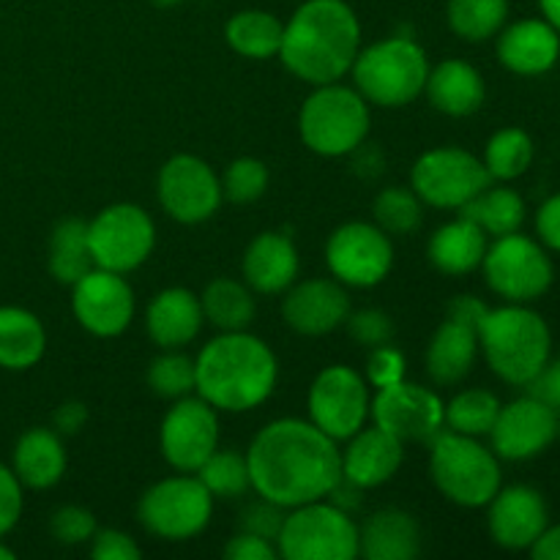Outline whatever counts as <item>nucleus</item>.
<instances>
[{
    "label": "nucleus",
    "instance_id": "f3484780",
    "mask_svg": "<svg viewBox=\"0 0 560 560\" xmlns=\"http://www.w3.org/2000/svg\"><path fill=\"white\" fill-rule=\"evenodd\" d=\"M370 419L402 443H430L438 432H443V399L421 383L399 381L377 388Z\"/></svg>",
    "mask_w": 560,
    "mask_h": 560
},
{
    "label": "nucleus",
    "instance_id": "4be33fe9",
    "mask_svg": "<svg viewBox=\"0 0 560 560\" xmlns=\"http://www.w3.org/2000/svg\"><path fill=\"white\" fill-rule=\"evenodd\" d=\"M405 459V443L388 435L381 427H361L353 438H348V448L342 452V479L359 490H375L388 485L399 474Z\"/></svg>",
    "mask_w": 560,
    "mask_h": 560
},
{
    "label": "nucleus",
    "instance_id": "f8f14e48",
    "mask_svg": "<svg viewBox=\"0 0 560 560\" xmlns=\"http://www.w3.org/2000/svg\"><path fill=\"white\" fill-rule=\"evenodd\" d=\"M492 184L485 162L476 153L457 145L432 148L416 159L410 170V189L424 206L441 211H459L479 191Z\"/></svg>",
    "mask_w": 560,
    "mask_h": 560
},
{
    "label": "nucleus",
    "instance_id": "bb28decb",
    "mask_svg": "<svg viewBox=\"0 0 560 560\" xmlns=\"http://www.w3.org/2000/svg\"><path fill=\"white\" fill-rule=\"evenodd\" d=\"M424 93L438 113L452 115V118H468V115L479 113L485 104L487 85L474 63L446 58L430 69Z\"/></svg>",
    "mask_w": 560,
    "mask_h": 560
},
{
    "label": "nucleus",
    "instance_id": "603ef678",
    "mask_svg": "<svg viewBox=\"0 0 560 560\" xmlns=\"http://www.w3.org/2000/svg\"><path fill=\"white\" fill-rule=\"evenodd\" d=\"M536 233L547 249L560 252V195H552L550 200L541 202L536 211Z\"/></svg>",
    "mask_w": 560,
    "mask_h": 560
},
{
    "label": "nucleus",
    "instance_id": "9d476101",
    "mask_svg": "<svg viewBox=\"0 0 560 560\" xmlns=\"http://www.w3.org/2000/svg\"><path fill=\"white\" fill-rule=\"evenodd\" d=\"M481 268H485V279L492 293L501 295L509 304H530L541 299L556 279V268L545 246L520 230L501 235L495 244L487 246Z\"/></svg>",
    "mask_w": 560,
    "mask_h": 560
},
{
    "label": "nucleus",
    "instance_id": "9b49d317",
    "mask_svg": "<svg viewBox=\"0 0 560 560\" xmlns=\"http://www.w3.org/2000/svg\"><path fill=\"white\" fill-rule=\"evenodd\" d=\"M88 246L93 266L126 277L151 257L156 246V224L145 208L135 202H115L88 222Z\"/></svg>",
    "mask_w": 560,
    "mask_h": 560
},
{
    "label": "nucleus",
    "instance_id": "3c124183",
    "mask_svg": "<svg viewBox=\"0 0 560 560\" xmlns=\"http://www.w3.org/2000/svg\"><path fill=\"white\" fill-rule=\"evenodd\" d=\"M525 388H528L530 397L541 399V402L550 405L556 413H560V359L547 361V364L541 366L539 375H536Z\"/></svg>",
    "mask_w": 560,
    "mask_h": 560
},
{
    "label": "nucleus",
    "instance_id": "13d9d810",
    "mask_svg": "<svg viewBox=\"0 0 560 560\" xmlns=\"http://www.w3.org/2000/svg\"><path fill=\"white\" fill-rule=\"evenodd\" d=\"M14 558H16L14 550H11V547H5L3 539H0V560H14Z\"/></svg>",
    "mask_w": 560,
    "mask_h": 560
},
{
    "label": "nucleus",
    "instance_id": "2eb2a0df",
    "mask_svg": "<svg viewBox=\"0 0 560 560\" xmlns=\"http://www.w3.org/2000/svg\"><path fill=\"white\" fill-rule=\"evenodd\" d=\"M156 197L170 219L180 224H200L222 206V178L206 159L178 153L159 170Z\"/></svg>",
    "mask_w": 560,
    "mask_h": 560
},
{
    "label": "nucleus",
    "instance_id": "a878e982",
    "mask_svg": "<svg viewBox=\"0 0 560 560\" xmlns=\"http://www.w3.org/2000/svg\"><path fill=\"white\" fill-rule=\"evenodd\" d=\"M63 435L52 427H31L22 432L11 452V470L25 490H49L66 476Z\"/></svg>",
    "mask_w": 560,
    "mask_h": 560
},
{
    "label": "nucleus",
    "instance_id": "473e14b6",
    "mask_svg": "<svg viewBox=\"0 0 560 560\" xmlns=\"http://www.w3.org/2000/svg\"><path fill=\"white\" fill-rule=\"evenodd\" d=\"M202 317L219 331H246L255 320V290L230 277H219L208 282L200 295Z\"/></svg>",
    "mask_w": 560,
    "mask_h": 560
},
{
    "label": "nucleus",
    "instance_id": "5701e85b",
    "mask_svg": "<svg viewBox=\"0 0 560 560\" xmlns=\"http://www.w3.org/2000/svg\"><path fill=\"white\" fill-rule=\"evenodd\" d=\"M299 268L301 260L293 238L279 230H266V233L255 235L246 246L244 262H241L244 282L260 295L284 293L299 279Z\"/></svg>",
    "mask_w": 560,
    "mask_h": 560
},
{
    "label": "nucleus",
    "instance_id": "4c0bfd02",
    "mask_svg": "<svg viewBox=\"0 0 560 560\" xmlns=\"http://www.w3.org/2000/svg\"><path fill=\"white\" fill-rule=\"evenodd\" d=\"M485 167L492 180H514L520 175L528 173L530 162H534V140L528 131L517 129V126H506V129L495 131L485 148Z\"/></svg>",
    "mask_w": 560,
    "mask_h": 560
},
{
    "label": "nucleus",
    "instance_id": "393cba45",
    "mask_svg": "<svg viewBox=\"0 0 560 560\" xmlns=\"http://www.w3.org/2000/svg\"><path fill=\"white\" fill-rule=\"evenodd\" d=\"M202 304L200 295L186 288H167L148 304L145 331L162 350H184L200 334Z\"/></svg>",
    "mask_w": 560,
    "mask_h": 560
},
{
    "label": "nucleus",
    "instance_id": "79ce46f5",
    "mask_svg": "<svg viewBox=\"0 0 560 560\" xmlns=\"http://www.w3.org/2000/svg\"><path fill=\"white\" fill-rule=\"evenodd\" d=\"M268 167L255 156H241L224 167L222 175V195L224 200L235 206H249L257 202L268 191Z\"/></svg>",
    "mask_w": 560,
    "mask_h": 560
},
{
    "label": "nucleus",
    "instance_id": "1a4fd4ad",
    "mask_svg": "<svg viewBox=\"0 0 560 560\" xmlns=\"http://www.w3.org/2000/svg\"><path fill=\"white\" fill-rule=\"evenodd\" d=\"M213 514V495L191 474L167 476L142 492L137 520L148 534L164 541H186L208 528Z\"/></svg>",
    "mask_w": 560,
    "mask_h": 560
},
{
    "label": "nucleus",
    "instance_id": "c9c22d12",
    "mask_svg": "<svg viewBox=\"0 0 560 560\" xmlns=\"http://www.w3.org/2000/svg\"><path fill=\"white\" fill-rule=\"evenodd\" d=\"M498 413H501V399L495 394L487 388H465L443 402V427L459 435L485 438L490 435Z\"/></svg>",
    "mask_w": 560,
    "mask_h": 560
},
{
    "label": "nucleus",
    "instance_id": "4468645a",
    "mask_svg": "<svg viewBox=\"0 0 560 560\" xmlns=\"http://www.w3.org/2000/svg\"><path fill=\"white\" fill-rule=\"evenodd\" d=\"M326 266L345 288H375L392 273V235L370 222H345L328 235Z\"/></svg>",
    "mask_w": 560,
    "mask_h": 560
},
{
    "label": "nucleus",
    "instance_id": "c85d7f7f",
    "mask_svg": "<svg viewBox=\"0 0 560 560\" xmlns=\"http://www.w3.org/2000/svg\"><path fill=\"white\" fill-rule=\"evenodd\" d=\"M419 552L421 525L405 509H377L359 528V556L366 560H413Z\"/></svg>",
    "mask_w": 560,
    "mask_h": 560
},
{
    "label": "nucleus",
    "instance_id": "7ed1b4c3",
    "mask_svg": "<svg viewBox=\"0 0 560 560\" xmlns=\"http://www.w3.org/2000/svg\"><path fill=\"white\" fill-rule=\"evenodd\" d=\"M197 397L222 413H249L277 388L279 364L268 342L249 331H222L195 359Z\"/></svg>",
    "mask_w": 560,
    "mask_h": 560
},
{
    "label": "nucleus",
    "instance_id": "ddd939ff",
    "mask_svg": "<svg viewBox=\"0 0 560 560\" xmlns=\"http://www.w3.org/2000/svg\"><path fill=\"white\" fill-rule=\"evenodd\" d=\"M310 421L337 443L353 438L370 421V383L353 366L331 364L315 375L306 397Z\"/></svg>",
    "mask_w": 560,
    "mask_h": 560
},
{
    "label": "nucleus",
    "instance_id": "20e7f679",
    "mask_svg": "<svg viewBox=\"0 0 560 560\" xmlns=\"http://www.w3.org/2000/svg\"><path fill=\"white\" fill-rule=\"evenodd\" d=\"M476 334L490 370L509 386H528L550 361V326L539 312L528 310V304L487 310Z\"/></svg>",
    "mask_w": 560,
    "mask_h": 560
},
{
    "label": "nucleus",
    "instance_id": "8fccbe9b",
    "mask_svg": "<svg viewBox=\"0 0 560 560\" xmlns=\"http://www.w3.org/2000/svg\"><path fill=\"white\" fill-rule=\"evenodd\" d=\"M277 556L279 550L273 541L249 534V530H241L224 545V558L228 560H273Z\"/></svg>",
    "mask_w": 560,
    "mask_h": 560
},
{
    "label": "nucleus",
    "instance_id": "b1692460",
    "mask_svg": "<svg viewBox=\"0 0 560 560\" xmlns=\"http://www.w3.org/2000/svg\"><path fill=\"white\" fill-rule=\"evenodd\" d=\"M498 58L520 77L547 74L560 58V33L547 20H520L498 33Z\"/></svg>",
    "mask_w": 560,
    "mask_h": 560
},
{
    "label": "nucleus",
    "instance_id": "052dcab7",
    "mask_svg": "<svg viewBox=\"0 0 560 560\" xmlns=\"http://www.w3.org/2000/svg\"><path fill=\"white\" fill-rule=\"evenodd\" d=\"M558 441H560V421H558Z\"/></svg>",
    "mask_w": 560,
    "mask_h": 560
},
{
    "label": "nucleus",
    "instance_id": "ea45409f",
    "mask_svg": "<svg viewBox=\"0 0 560 560\" xmlns=\"http://www.w3.org/2000/svg\"><path fill=\"white\" fill-rule=\"evenodd\" d=\"M375 224L388 235H410L424 222V202L408 186H388L372 202Z\"/></svg>",
    "mask_w": 560,
    "mask_h": 560
},
{
    "label": "nucleus",
    "instance_id": "2f4dec72",
    "mask_svg": "<svg viewBox=\"0 0 560 560\" xmlns=\"http://www.w3.org/2000/svg\"><path fill=\"white\" fill-rule=\"evenodd\" d=\"M284 36V22L271 11L244 9L235 11L224 25V42L233 52L249 60H271L279 55Z\"/></svg>",
    "mask_w": 560,
    "mask_h": 560
},
{
    "label": "nucleus",
    "instance_id": "6e6d98bb",
    "mask_svg": "<svg viewBox=\"0 0 560 560\" xmlns=\"http://www.w3.org/2000/svg\"><path fill=\"white\" fill-rule=\"evenodd\" d=\"M530 556L536 560H560V525H547L545 534L530 547Z\"/></svg>",
    "mask_w": 560,
    "mask_h": 560
},
{
    "label": "nucleus",
    "instance_id": "39448f33",
    "mask_svg": "<svg viewBox=\"0 0 560 560\" xmlns=\"http://www.w3.org/2000/svg\"><path fill=\"white\" fill-rule=\"evenodd\" d=\"M430 58L424 47L408 36H388L359 49L353 60L355 91L377 107H408L424 93L430 77Z\"/></svg>",
    "mask_w": 560,
    "mask_h": 560
},
{
    "label": "nucleus",
    "instance_id": "6e6552de",
    "mask_svg": "<svg viewBox=\"0 0 560 560\" xmlns=\"http://www.w3.org/2000/svg\"><path fill=\"white\" fill-rule=\"evenodd\" d=\"M277 550L288 560H355L359 525L328 498L304 503L284 514Z\"/></svg>",
    "mask_w": 560,
    "mask_h": 560
},
{
    "label": "nucleus",
    "instance_id": "f704fd0d",
    "mask_svg": "<svg viewBox=\"0 0 560 560\" xmlns=\"http://www.w3.org/2000/svg\"><path fill=\"white\" fill-rule=\"evenodd\" d=\"M459 217L476 222L492 238H501V235L517 233L523 228L525 200L520 197V191L509 189V186L490 184L474 200L459 208Z\"/></svg>",
    "mask_w": 560,
    "mask_h": 560
},
{
    "label": "nucleus",
    "instance_id": "5fc2aeb1",
    "mask_svg": "<svg viewBox=\"0 0 560 560\" xmlns=\"http://www.w3.org/2000/svg\"><path fill=\"white\" fill-rule=\"evenodd\" d=\"M487 310H490V306H487L485 301L476 299V295H457V299L448 304L446 317H454V320H463V323H468V326L479 328L481 317L487 315Z\"/></svg>",
    "mask_w": 560,
    "mask_h": 560
},
{
    "label": "nucleus",
    "instance_id": "0eeeda50",
    "mask_svg": "<svg viewBox=\"0 0 560 560\" xmlns=\"http://www.w3.org/2000/svg\"><path fill=\"white\" fill-rule=\"evenodd\" d=\"M370 102L342 82L315 85L299 113V135L312 153L350 156L370 137Z\"/></svg>",
    "mask_w": 560,
    "mask_h": 560
},
{
    "label": "nucleus",
    "instance_id": "aec40b11",
    "mask_svg": "<svg viewBox=\"0 0 560 560\" xmlns=\"http://www.w3.org/2000/svg\"><path fill=\"white\" fill-rule=\"evenodd\" d=\"M550 525L545 495L528 485L501 487L487 503V530L503 550H530Z\"/></svg>",
    "mask_w": 560,
    "mask_h": 560
},
{
    "label": "nucleus",
    "instance_id": "a211bd4d",
    "mask_svg": "<svg viewBox=\"0 0 560 560\" xmlns=\"http://www.w3.org/2000/svg\"><path fill=\"white\" fill-rule=\"evenodd\" d=\"M135 290L124 273L91 268L71 284L74 320L93 337H120L135 320Z\"/></svg>",
    "mask_w": 560,
    "mask_h": 560
},
{
    "label": "nucleus",
    "instance_id": "a19ab883",
    "mask_svg": "<svg viewBox=\"0 0 560 560\" xmlns=\"http://www.w3.org/2000/svg\"><path fill=\"white\" fill-rule=\"evenodd\" d=\"M148 388L162 399H184L195 394L197 375L195 359H189L180 350H164L162 355L148 364Z\"/></svg>",
    "mask_w": 560,
    "mask_h": 560
},
{
    "label": "nucleus",
    "instance_id": "e433bc0d",
    "mask_svg": "<svg viewBox=\"0 0 560 560\" xmlns=\"http://www.w3.org/2000/svg\"><path fill=\"white\" fill-rule=\"evenodd\" d=\"M509 20V0H448L446 22L454 36L479 44L498 36Z\"/></svg>",
    "mask_w": 560,
    "mask_h": 560
},
{
    "label": "nucleus",
    "instance_id": "423d86ee",
    "mask_svg": "<svg viewBox=\"0 0 560 560\" xmlns=\"http://www.w3.org/2000/svg\"><path fill=\"white\" fill-rule=\"evenodd\" d=\"M430 476L446 501L463 509H481L503 487L501 463L479 438L443 430L430 441Z\"/></svg>",
    "mask_w": 560,
    "mask_h": 560
},
{
    "label": "nucleus",
    "instance_id": "864d4df0",
    "mask_svg": "<svg viewBox=\"0 0 560 560\" xmlns=\"http://www.w3.org/2000/svg\"><path fill=\"white\" fill-rule=\"evenodd\" d=\"M88 424V405L77 402V399H69V402L58 405L52 413V430L58 435H77L82 427Z\"/></svg>",
    "mask_w": 560,
    "mask_h": 560
},
{
    "label": "nucleus",
    "instance_id": "f03ea898",
    "mask_svg": "<svg viewBox=\"0 0 560 560\" xmlns=\"http://www.w3.org/2000/svg\"><path fill=\"white\" fill-rule=\"evenodd\" d=\"M361 49V22L345 0H304L284 22V69L310 85L339 82Z\"/></svg>",
    "mask_w": 560,
    "mask_h": 560
},
{
    "label": "nucleus",
    "instance_id": "37998d69",
    "mask_svg": "<svg viewBox=\"0 0 560 560\" xmlns=\"http://www.w3.org/2000/svg\"><path fill=\"white\" fill-rule=\"evenodd\" d=\"M98 523L93 517L91 509L82 506H60L55 509L52 517H49V534H52L55 541L66 547L88 545L96 534Z\"/></svg>",
    "mask_w": 560,
    "mask_h": 560
},
{
    "label": "nucleus",
    "instance_id": "6ab92c4d",
    "mask_svg": "<svg viewBox=\"0 0 560 560\" xmlns=\"http://www.w3.org/2000/svg\"><path fill=\"white\" fill-rule=\"evenodd\" d=\"M492 452L498 459L509 463H525L545 454L558 441V413L536 397L514 399L501 405L490 435Z\"/></svg>",
    "mask_w": 560,
    "mask_h": 560
},
{
    "label": "nucleus",
    "instance_id": "72a5a7b5",
    "mask_svg": "<svg viewBox=\"0 0 560 560\" xmlns=\"http://www.w3.org/2000/svg\"><path fill=\"white\" fill-rule=\"evenodd\" d=\"M49 273L55 282L74 284L77 279L85 277L93 266L91 246H88V222L85 219H60L49 235Z\"/></svg>",
    "mask_w": 560,
    "mask_h": 560
},
{
    "label": "nucleus",
    "instance_id": "412c9836",
    "mask_svg": "<svg viewBox=\"0 0 560 560\" xmlns=\"http://www.w3.org/2000/svg\"><path fill=\"white\" fill-rule=\"evenodd\" d=\"M350 315V295L342 282L328 277L293 282L284 290L282 317L301 337H323L345 326Z\"/></svg>",
    "mask_w": 560,
    "mask_h": 560
},
{
    "label": "nucleus",
    "instance_id": "49530a36",
    "mask_svg": "<svg viewBox=\"0 0 560 560\" xmlns=\"http://www.w3.org/2000/svg\"><path fill=\"white\" fill-rule=\"evenodd\" d=\"M25 506V487L20 485L11 465L0 463V539L16 528Z\"/></svg>",
    "mask_w": 560,
    "mask_h": 560
},
{
    "label": "nucleus",
    "instance_id": "cd10ccee",
    "mask_svg": "<svg viewBox=\"0 0 560 560\" xmlns=\"http://www.w3.org/2000/svg\"><path fill=\"white\" fill-rule=\"evenodd\" d=\"M479 355V334L463 320L446 317L432 334L424 353V370L438 386H457L470 375Z\"/></svg>",
    "mask_w": 560,
    "mask_h": 560
},
{
    "label": "nucleus",
    "instance_id": "7c9ffc66",
    "mask_svg": "<svg viewBox=\"0 0 560 560\" xmlns=\"http://www.w3.org/2000/svg\"><path fill=\"white\" fill-rule=\"evenodd\" d=\"M47 353V331L38 315L22 306H0V370H33Z\"/></svg>",
    "mask_w": 560,
    "mask_h": 560
},
{
    "label": "nucleus",
    "instance_id": "4d7b16f0",
    "mask_svg": "<svg viewBox=\"0 0 560 560\" xmlns=\"http://www.w3.org/2000/svg\"><path fill=\"white\" fill-rule=\"evenodd\" d=\"M539 9L545 20L560 33V0H539Z\"/></svg>",
    "mask_w": 560,
    "mask_h": 560
},
{
    "label": "nucleus",
    "instance_id": "de8ad7c7",
    "mask_svg": "<svg viewBox=\"0 0 560 560\" xmlns=\"http://www.w3.org/2000/svg\"><path fill=\"white\" fill-rule=\"evenodd\" d=\"M284 514H288V509L260 498V501L244 509V514H241V530H249V534H257L262 536V539L277 545L279 530H282V523H284Z\"/></svg>",
    "mask_w": 560,
    "mask_h": 560
},
{
    "label": "nucleus",
    "instance_id": "a18cd8bd",
    "mask_svg": "<svg viewBox=\"0 0 560 560\" xmlns=\"http://www.w3.org/2000/svg\"><path fill=\"white\" fill-rule=\"evenodd\" d=\"M405 370H408V364H405V355L399 353L392 342H388V345H381V348L370 350L364 377H366V383H370V386L377 392V388H386V386H394V383L405 381Z\"/></svg>",
    "mask_w": 560,
    "mask_h": 560
},
{
    "label": "nucleus",
    "instance_id": "09e8293b",
    "mask_svg": "<svg viewBox=\"0 0 560 560\" xmlns=\"http://www.w3.org/2000/svg\"><path fill=\"white\" fill-rule=\"evenodd\" d=\"M93 560H140L142 550L129 534L118 528H96L91 539Z\"/></svg>",
    "mask_w": 560,
    "mask_h": 560
},
{
    "label": "nucleus",
    "instance_id": "58836bf2",
    "mask_svg": "<svg viewBox=\"0 0 560 560\" xmlns=\"http://www.w3.org/2000/svg\"><path fill=\"white\" fill-rule=\"evenodd\" d=\"M197 479L202 481L208 492L222 501H233V498L246 495L252 490L249 465H246V454L230 452V448H217L206 463L197 470Z\"/></svg>",
    "mask_w": 560,
    "mask_h": 560
},
{
    "label": "nucleus",
    "instance_id": "dca6fc26",
    "mask_svg": "<svg viewBox=\"0 0 560 560\" xmlns=\"http://www.w3.org/2000/svg\"><path fill=\"white\" fill-rule=\"evenodd\" d=\"M219 448V410L202 397L175 399L159 427V452L178 474H197Z\"/></svg>",
    "mask_w": 560,
    "mask_h": 560
},
{
    "label": "nucleus",
    "instance_id": "c756f323",
    "mask_svg": "<svg viewBox=\"0 0 560 560\" xmlns=\"http://www.w3.org/2000/svg\"><path fill=\"white\" fill-rule=\"evenodd\" d=\"M487 255V233L470 219L459 217L441 224L427 244V257L435 271L446 277H465L481 268Z\"/></svg>",
    "mask_w": 560,
    "mask_h": 560
},
{
    "label": "nucleus",
    "instance_id": "f257e3e1",
    "mask_svg": "<svg viewBox=\"0 0 560 560\" xmlns=\"http://www.w3.org/2000/svg\"><path fill=\"white\" fill-rule=\"evenodd\" d=\"M252 490L282 509L323 501L342 481V452L310 419H277L246 448Z\"/></svg>",
    "mask_w": 560,
    "mask_h": 560
},
{
    "label": "nucleus",
    "instance_id": "bf43d9fd",
    "mask_svg": "<svg viewBox=\"0 0 560 560\" xmlns=\"http://www.w3.org/2000/svg\"><path fill=\"white\" fill-rule=\"evenodd\" d=\"M156 5H162V9H170V5H178L180 0H153Z\"/></svg>",
    "mask_w": 560,
    "mask_h": 560
},
{
    "label": "nucleus",
    "instance_id": "c03bdc74",
    "mask_svg": "<svg viewBox=\"0 0 560 560\" xmlns=\"http://www.w3.org/2000/svg\"><path fill=\"white\" fill-rule=\"evenodd\" d=\"M345 326H348L350 339L366 350L381 348V345H388L394 339V320L383 310L350 312Z\"/></svg>",
    "mask_w": 560,
    "mask_h": 560
}]
</instances>
